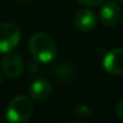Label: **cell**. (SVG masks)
Instances as JSON below:
<instances>
[{
	"label": "cell",
	"mask_w": 123,
	"mask_h": 123,
	"mask_svg": "<svg viewBox=\"0 0 123 123\" xmlns=\"http://www.w3.org/2000/svg\"><path fill=\"white\" fill-rule=\"evenodd\" d=\"M77 1L85 6H88V7H94V6H98L100 5L101 3H104V0H77Z\"/></svg>",
	"instance_id": "cell-10"
},
{
	"label": "cell",
	"mask_w": 123,
	"mask_h": 123,
	"mask_svg": "<svg viewBox=\"0 0 123 123\" xmlns=\"http://www.w3.org/2000/svg\"><path fill=\"white\" fill-rule=\"evenodd\" d=\"M121 9L115 1H106L100 9V21L105 27H113L118 23Z\"/></svg>",
	"instance_id": "cell-7"
},
{
	"label": "cell",
	"mask_w": 123,
	"mask_h": 123,
	"mask_svg": "<svg viewBox=\"0 0 123 123\" xmlns=\"http://www.w3.org/2000/svg\"><path fill=\"white\" fill-rule=\"evenodd\" d=\"M29 49L34 59L39 63H49L57 54V45L51 35L36 33L30 37Z\"/></svg>",
	"instance_id": "cell-1"
},
{
	"label": "cell",
	"mask_w": 123,
	"mask_h": 123,
	"mask_svg": "<svg viewBox=\"0 0 123 123\" xmlns=\"http://www.w3.org/2000/svg\"><path fill=\"white\" fill-rule=\"evenodd\" d=\"M97 15L89 9H81L74 17V24L80 31H91L97 27Z\"/></svg>",
	"instance_id": "cell-6"
},
{
	"label": "cell",
	"mask_w": 123,
	"mask_h": 123,
	"mask_svg": "<svg viewBox=\"0 0 123 123\" xmlns=\"http://www.w3.org/2000/svg\"><path fill=\"white\" fill-rule=\"evenodd\" d=\"M51 93H52V86L49 81L45 79L35 80L29 88V94L35 100H45L51 95Z\"/></svg>",
	"instance_id": "cell-8"
},
{
	"label": "cell",
	"mask_w": 123,
	"mask_h": 123,
	"mask_svg": "<svg viewBox=\"0 0 123 123\" xmlns=\"http://www.w3.org/2000/svg\"><path fill=\"white\" fill-rule=\"evenodd\" d=\"M34 111L33 101L27 95H18L11 100L6 110V118L12 123H23L28 121Z\"/></svg>",
	"instance_id": "cell-2"
},
{
	"label": "cell",
	"mask_w": 123,
	"mask_h": 123,
	"mask_svg": "<svg viewBox=\"0 0 123 123\" xmlns=\"http://www.w3.org/2000/svg\"><path fill=\"white\" fill-rule=\"evenodd\" d=\"M18 3H21V4H27V3H29L30 0H17Z\"/></svg>",
	"instance_id": "cell-12"
},
{
	"label": "cell",
	"mask_w": 123,
	"mask_h": 123,
	"mask_svg": "<svg viewBox=\"0 0 123 123\" xmlns=\"http://www.w3.org/2000/svg\"><path fill=\"white\" fill-rule=\"evenodd\" d=\"M116 113L121 119H123V100L118 101V104L116 106Z\"/></svg>",
	"instance_id": "cell-11"
},
{
	"label": "cell",
	"mask_w": 123,
	"mask_h": 123,
	"mask_svg": "<svg viewBox=\"0 0 123 123\" xmlns=\"http://www.w3.org/2000/svg\"><path fill=\"white\" fill-rule=\"evenodd\" d=\"M0 83H1V74H0Z\"/></svg>",
	"instance_id": "cell-14"
},
{
	"label": "cell",
	"mask_w": 123,
	"mask_h": 123,
	"mask_svg": "<svg viewBox=\"0 0 123 123\" xmlns=\"http://www.w3.org/2000/svg\"><path fill=\"white\" fill-rule=\"evenodd\" d=\"M122 24H123V18H122Z\"/></svg>",
	"instance_id": "cell-15"
},
{
	"label": "cell",
	"mask_w": 123,
	"mask_h": 123,
	"mask_svg": "<svg viewBox=\"0 0 123 123\" xmlns=\"http://www.w3.org/2000/svg\"><path fill=\"white\" fill-rule=\"evenodd\" d=\"M74 111H75V113H76L77 116H89V115L92 113L89 106H87V105H85V104L79 105Z\"/></svg>",
	"instance_id": "cell-9"
},
{
	"label": "cell",
	"mask_w": 123,
	"mask_h": 123,
	"mask_svg": "<svg viewBox=\"0 0 123 123\" xmlns=\"http://www.w3.org/2000/svg\"><path fill=\"white\" fill-rule=\"evenodd\" d=\"M1 67H3L5 75L9 77H12V79L19 77L24 70L23 59L18 54H15L11 52H9L4 57V59L1 62Z\"/></svg>",
	"instance_id": "cell-5"
},
{
	"label": "cell",
	"mask_w": 123,
	"mask_h": 123,
	"mask_svg": "<svg viewBox=\"0 0 123 123\" xmlns=\"http://www.w3.org/2000/svg\"><path fill=\"white\" fill-rule=\"evenodd\" d=\"M118 1H119L121 4H123V0H118Z\"/></svg>",
	"instance_id": "cell-13"
},
{
	"label": "cell",
	"mask_w": 123,
	"mask_h": 123,
	"mask_svg": "<svg viewBox=\"0 0 123 123\" xmlns=\"http://www.w3.org/2000/svg\"><path fill=\"white\" fill-rule=\"evenodd\" d=\"M21 41L19 28L9 22L0 23V52L9 53L16 49Z\"/></svg>",
	"instance_id": "cell-3"
},
{
	"label": "cell",
	"mask_w": 123,
	"mask_h": 123,
	"mask_svg": "<svg viewBox=\"0 0 123 123\" xmlns=\"http://www.w3.org/2000/svg\"><path fill=\"white\" fill-rule=\"evenodd\" d=\"M103 67L111 75L123 74V48H115L106 53L103 60Z\"/></svg>",
	"instance_id": "cell-4"
}]
</instances>
